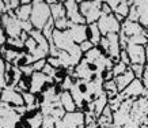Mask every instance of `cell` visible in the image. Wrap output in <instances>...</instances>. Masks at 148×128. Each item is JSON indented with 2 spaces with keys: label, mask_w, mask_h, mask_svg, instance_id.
Wrapping results in <instances>:
<instances>
[{
  "label": "cell",
  "mask_w": 148,
  "mask_h": 128,
  "mask_svg": "<svg viewBox=\"0 0 148 128\" xmlns=\"http://www.w3.org/2000/svg\"><path fill=\"white\" fill-rule=\"evenodd\" d=\"M22 94H23V100H25V105L26 106H30V105H33V104L38 102V100H37V94H34V93L23 92Z\"/></svg>",
  "instance_id": "obj_25"
},
{
  "label": "cell",
  "mask_w": 148,
  "mask_h": 128,
  "mask_svg": "<svg viewBox=\"0 0 148 128\" xmlns=\"http://www.w3.org/2000/svg\"><path fill=\"white\" fill-rule=\"evenodd\" d=\"M122 96H124L125 100H137L140 97L148 96V90H147V87L144 86L143 79L136 78L135 81L122 92Z\"/></svg>",
  "instance_id": "obj_7"
},
{
  "label": "cell",
  "mask_w": 148,
  "mask_h": 128,
  "mask_svg": "<svg viewBox=\"0 0 148 128\" xmlns=\"http://www.w3.org/2000/svg\"><path fill=\"white\" fill-rule=\"evenodd\" d=\"M133 6L139 11V22L148 29V0H135Z\"/></svg>",
  "instance_id": "obj_14"
},
{
  "label": "cell",
  "mask_w": 148,
  "mask_h": 128,
  "mask_svg": "<svg viewBox=\"0 0 148 128\" xmlns=\"http://www.w3.org/2000/svg\"><path fill=\"white\" fill-rule=\"evenodd\" d=\"M64 6L67 8V18L73 25H87L86 19L83 18V15L80 12V6L76 0H67Z\"/></svg>",
  "instance_id": "obj_11"
},
{
  "label": "cell",
  "mask_w": 148,
  "mask_h": 128,
  "mask_svg": "<svg viewBox=\"0 0 148 128\" xmlns=\"http://www.w3.org/2000/svg\"><path fill=\"white\" fill-rule=\"evenodd\" d=\"M79 46H80V49L83 50V53H87V52H90V50L92 49V48H94L95 45L90 41V40H86V41H84V42H82V44H80Z\"/></svg>",
  "instance_id": "obj_29"
},
{
  "label": "cell",
  "mask_w": 148,
  "mask_h": 128,
  "mask_svg": "<svg viewBox=\"0 0 148 128\" xmlns=\"http://www.w3.org/2000/svg\"><path fill=\"white\" fill-rule=\"evenodd\" d=\"M10 1H11V10H16L19 6L22 4L21 0H10Z\"/></svg>",
  "instance_id": "obj_34"
},
{
  "label": "cell",
  "mask_w": 148,
  "mask_h": 128,
  "mask_svg": "<svg viewBox=\"0 0 148 128\" xmlns=\"http://www.w3.org/2000/svg\"><path fill=\"white\" fill-rule=\"evenodd\" d=\"M60 104L63 106L65 112H75L77 110V105L75 104V100H73V97H72L71 92H63L60 94Z\"/></svg>",
  "instance_id": "obj_16"
},
{
  "label": "cell",
  "mask_w": 148,
  "mask_h": 128,
  "mask_svg": "<svg viewBox=\"0 0 148 128\" xmlns=\"http://www.w3.org/2000/svg\"><path fill=\"white\" fill-rule=\"evenodd\" d=\"M102 37H103V34H102V32H101V29H99L98 23H91V25H88V40H90L95 46H99Z\"/></svg>",
  "instance_id": "obj_18"
},
{
  "label": "cell",
  "mask_w": 148,
  "mask_h": 128,
  "mask_svg": "<svg viewBox=\"0 0 148 128\" xmlns=\"http://www.w3.org/2000/svg\"><path fill=\"white\" fill-rule=\"evenodd\" d=\"M50 11H52V18H53L54 21L67 17V8H65L64 3H56V4H52L50 6Z\"/></svg>",
  "instance_id": "obj_19"
},
{
  "label": "cell",
  "mask_w": 148,
  "mask_h": 128,
  "mask_svg": "<svg viewBox=\"0 0 148 128\" xmlns=\"http://www.w3.org/2000/svg\"><path fill=\"white\" fill-rule=\"evenodd\" d=\"M128 70H129V65L124 64L122 61L114 64V67H113V74H114V78H116V76H120V75H122V74H125Z\"/></svg>",
  "instance_id": "obj_23"
},
{
  "label": "cell",
  "mask_w": 148,
  "mask_h": 128,
  "mask_svg": "<svg viewBox=\"0 0 148 128\" xmlns=\"http://www.w3.org/2000/svg\"><path fill=\"white\" fill-rule=\"evenodd\" d=\"M46 61H48V64H50V65H52V67H54L56 70L63 68V65H61V63H60L58 57H54V56H49V57L46 59Z\"/></svg>",
  "instance_id": "obj_27"
},
{
  "label": "cell",
  "mask_w": 148,
  "mask_h": 128,
  "mask_svg": "<svg viewBox=\"0 0 148 128\" xmlns=\"http://www.w3.org/2000/svg\"><path fill=\"white\" fill-rule=\"evenodd\" d=\"M69 33L73 42L80 45L82 42L88 40V25H72Z\"/></svg>",
  "instance_id": "obj_13"
},
{
  "label": "cell",
  "mask_w": 148,
  "mask_h": 128,
  "mask_svg": "<svg viewBox=\"0 0 148 128\" xmlns=\"http://www.w3.org/2000/svg\"><path fill=\"white\" fill-rule=\"evenodd\" d=\"M1 102L8 104L11 106H22L25 105L23 94L19 92L16 87H5L1 90Z\"/></svg>",
  "instance_id": "obj_9"
},
{
  "label": "cell",
  "mask_w": 148,
  "mask_h": 128,
  "mask_svg": "<svg viewBox=\"0 0 148 128\" xmlns=\"http://www.w3.org/2000/svg\"><path fill=\"white\" fill-rule=\"evenodd\" d=\"M102 0H87L80 3V12L86 19L87 25L97 23L103 15L102 12Z\"/></svg>",
  "instance_id": "obj_2"
},
{
  "label": "cell",
  "mask_w": 148,
  "mask_h": 128,
  "mask_svg": "<svg viewBox=\"0 0 148 128\" xmlns=\"http://www.w3.org/2000/svg\"><path fill=\"white\" fill-rule=\"evenodd\" d=\"M1 1H3L4 4H7V6L10 7V8H11V1H10V0H1Z\"/></svg>",
  "instance_id": "obj_37"
},
{
  "label": "cell",
  "mask_w": 148,
  "mask_h": 128,
  "mask_svg": "<svg viewBox=\"0 0 148 128\" xmlns=\"http://www.w3.org/2000/svg\"><path fill=\"white\" fill-rule=\"evenodd\" d=\"M143 83H144V86L147 87V90H148V59H147V63H145V71H144Z\"/></svg>",
  "instance_id": "obj_33"
},
{
  "label": "cell",
  "mask_w": 148,
  "mask_h": 128,
  "mask_svg": "<svg viewBox=\"0 0 148 128\" xmlns=\"http://www.w3.org/2000/svg\"><path fill=\"white\" fill-rule=\"evenodd\" d=\"M98 26L101 29L103 36H108V34H113V33H120L121 32V23L117 21L116 15L110 14V15H102L101 19L98 22Z\"/></svg>",
  "instance_id": "obj_6"
},
{
  "label": "cell",
  "mask_w": 148,
  "mask_h": 128,
  "mask_svg": "<svg viewBox=\"0 0 148 128\" xmlns=\"http://www.w3.org/2000/svg\"><path fill=\"white\" fill-rule=\"evenodd\" d=\"M120 61H122L124 64H126V65H129L130 67V59H129V55H128V52H126L125 49L121 50V53H120Z\"/></svg>",
  "instance_id": "obj_30"
},
{
  "label": "cell",
  "mask_w": 148,
  "mask_h": 128,
  "mask_svg": "<svg viewBox=\"0 0 148 128\" xmlns=\"http://www.w3.org/2000/svg\"><path fill=\"white\" fill-rule=\"evenodd\" d=\"M128 19H129V21H133V22H139V11L136 8V6H130V11H129Z\"/></svg>",
  "instance_id": "obj_28"
},
{
  "label": "cell",
  "mask_w": 148,
  "mask_h": 128,
  "mask_svg": "<svg viewBox=\"0 0 148 128\" xmlns=\"http://www.w3.org/2000/svg\"><path fill=\"white\" fill-rule=\"evenodd\" d=\"M37 48H38V42L30 36L26 40V42H25V50L27 52V55H33L37 50Z\"/></svg>",
  "instance_id": "obj_22"
},
{
  "label": "cell",
  "mask_w": 148,
  "mask_h": 128,
  "mask_svg": "<svg viewBox=\"0 0 148 128\" xmlns=\"http://www.w3.org/2000/svg\"><path fill=\"white\" fill-rule=\"evenodd\" d=\"M129 11H130V4L128 0H124L121 4L117 7V10L114 11V14H118L121 15V17H124L125 19H128V17H129Z\"/></svg>",
  "instance_id": "obj_20"
},
{
  "label": "cell",
  "mask_w": 148,
  "mask_h": 128,
  "mask_svg": "<svg viewBox=\"0 0 148 128\" xmlns=\"http://www.w3.org/2000/svg\"><path fill=\"white\" fill-rule=\"evenodd\" d=\"M41 128H56V120L52 116H45L44 119V124Z\"/></svg>",
  "instance_id": "obj_26"
},
{
  "label": "cell",
  "mask_w": 148,
  "mask_h": 128,
  "mask_svg": "<svg viewBox=\"0 0 148 128\" xmlns=\"http://www.w3.org/2000/svg\"><path fill=\"white\" fill-rule=\"evenodd\" d=\"M67 0H58V3H65Z\"/></svg>",
  "instance_id": "obj_39"
},
{
  "label": "cell",
  "mask_w": 148,
  "mask_h": 128,
  "mask_svg": "<svg viewBox=\"0 0 148 128\" xmlns=\"http://www.w3.org/2000/svg\"><path fill=\"white\" fill-rule=\"evenodd\" d=\"M22 119L23 117L15 110L14 106L1 102V113H0L1 128H18Z\"/></svg>",
  "instance_id": "obj_3"
},
{
  "label": "cell",
  "mask_w": 148,
  "mask_h": 128,
  "mask_svg": "<svg viewBox=\"0 0 148 128\" xmlns=\"http://www.w3.org/2000/svg\"><path fill=\"white\" fill-rule=\"evenodd\" d=\"M45 3H48L49 6H52V4H56V3H58V0H45Z\"/></svg>",
  "instance_id": "obj_36"
},
{
  "label": "cell",
  "mask_w": 148,
  "mask_h": 128,
  "mask_svg": "<svg viewBox=\"0 0 148 128\" xmlns=\"http://www.w3.org/2000/svg\"><path fill=\"white\" fill-rule=\"evenodd\" d=\"M144 33H145V28L140 22H133V21L125 19V22L121 25L120 34L125 36L126 38H130L135 36H144Z\"/></svg>",
  "instance_id": "obj_12"
},
{
  "label": "cell",
  "mask_w": 148,
  "mask_h": 128,
  "mask_svg": "<svg viewBox=\"0 0 148 128\" xmlns=\"http://www.w3.org/2000/svg\"><path fill=\"white\" fill-rule=\"evenodd\" d=\"M33 11L32 17H30V22L33 23L34 29L41 30L45 28V25L49 22L52 18V11H50V6L45 3V0H33Z\"/></svg>",
  "instance_id": "obj_1"
},
{
  "label": "cell",
  "mask_w": 148,
  "mask_h": 128,
  "mask_svg": "<svg viewBox=\"0 0 148 128\" xmlns=\"http://www.w3.org/2000/svg\"><path fill=\"white\" fill-rule=\"evenodd\" d=\"M145 52H147V56H148V44L145 45Z\"/></svg>",
  "instance_id": "obj_38"
},
{
  "label": "cell",
  "mask_w": 148,
  "mask_h": 128,
  "mask_svg": "<svg viewBox=\"0 0 148 128\" xmlns=\"http://www.w3.org/2000/svg\"><path fill=\"white\" fill-rule=\"evenodd\" d=\"M130 70H132V72L135 74V76L137 79H143L144 71H145V65L144 64H132Z\"/></svg>",
  "instance_id": "obj_24"
},
{
  "label": "cell",
  "mask_w": 148,
  "mask_h": 128,
  "mask_svg": "<svg viewBox=\"0 0 148 128\" xmlns=\"http://www.w3.org/2000/svg\"><path fill=\"white\" fill-rule=\"evenodd\" d=\"M50 41H53V44L57 46L60 50H67V52H69V50L73 48V45H75L69 30L61 32V30H57V29H56Z\"/></svg>",
  "instance_id": "obj_8"
},
{
  "label": "cell",
  "mask_w": 148,
  "mask_h": 128,
  "mask_svg": "<svg viewBox=\"0 0 148 128\" xmlns=\"http://www.w3.org/2000/svg\"><path fill=\"white\" fill-rule=\"evenodd\" d=\"M86 116L83 110H75L65 113L63 119L56 123V128H84Z\"/></svg>",
  "instance_id": "obj_4"
},
{
  "label": "cell",
  "mask_w": 148,
  "mask_h": 128,
  "mask_svg": "<svg viewBox=\"0 0 148 128\" xmlns=\"http://www.w3.org/2000/svg\"><path fill=\"white\" fill-rule=\"evenodd\" d=\"M102 1H103V3H106V4L110 6L113 11H116L117 7H118V6L121 4V3L124 1V0H102Z\"/></svg>",
  "instance_id": "obj_31"
},
{
  "label": "cell",
  "mask_w": 148,
  "mask_h": 128,
  "mask_svg": "<svg viewBox=\"0 0 148 128\" xmlns=\"http://www.w3.org/2000/svg\"><path fill=\"white\" fill-rule=\"evenodd\" d=\"M32 11H33V4H21L16 10H14V12L16 15V18L22 22H27L30 21V17H32Z\"/></svg>",
  "instance_id": "obj_17"
},
{
  "label": "cell",
  "mask_w": 148,
  "mask_h": 128,
  "mask_svg": "<svg viewBox=\"0 0 148 128\" xmlns=\"http://www.w3.org/2000/svg\"><path fill=\"white\" fill-rule=\"evenodd\" d=\"M56 85L53 78H50L44 72H34L30 76V92L34 94H42L48 87Z\"/></svg>",
  "instance_id": "obj_5"
},
{
  "label": "cell",
  "mask_w": 148,
  "mask_h": 128,
  "mask_svg": "<svg viewBox=\"0 0 148 128\" xmlns=\"http://www.w3.org/2000/svg\"><path fill=\"white\" fill-rule=\"evenodd\" d=\"M84 128H101V127H99L98 120H97V121H92V123L86 124V125H84Z\"/></svg>",
  "instance_id": "obj_35"
},
{
  "label": "cell",
  "mask_w": 148,
  "mask_h": 128,
  "mask_svg": "<svg viewBox=\"0 0 148 128\" xmlns=\"http://www.w3.org/2000/svg\"><path fill=\"white\" fill-rule=\"evenodd\" d=\"M54 25H56V29H57V30H61V32H64V30H69L73 23H72L71 21H69V19L65 17V18L56 19V21H54Z\"/></svg>",
  "instance_id": "obj_21"
},
{
  "label": "cell",
  "mask_w": 148,
  "mask_h": 128,
  "mask_svg": "<svg viewBox=\"0 0 148 128\" xmlns=\"http://www.w3.org/2000/svg\"><path fill=\"white\" fill-rule=\"evenodd\" d=\"M126 52L129 55L130 63L132 64H144L147 63V52H145V45H137V44H128ZM130 64V65H132Z\"/></svg>",
  "instance_id": "obj_10"
},
{
  "label": "cell",
  "mask_w": 148,
  "mask_h": 128,
  "mask_svg": "<svg viewBox=\"0 0 148 128\" xmlns=\"http://www.w3.org/2000/svg\"><path fill=\"white\" fill-rule=\"evenodd\" d=\"M135 79H136L135 74L132 72V70H130V67H129V70H128L125 74H122V75H120V76H116V78H114V81H116L117 87H118L120 93H122L126 87L129 86L130 83L135 81Z\"/></svg>",
  "instance_id": "obj_15"
},
{
  "label": "cell",
  "mask_w": 148,
  "mask_h": 128,
  "mask_svg": "<svg viewBox=\"0 0 148 128\" xmlns=\"http://www.w3.org/2000/svg\"><path fill=\"white\" fill-rule=\"evenodd\" d=\"M102 12L103 15H110V14H114V11L112 10V7L106 3H102Z\"/></svg>",
  "instance_id": "obj_32"
}]
</instances>
